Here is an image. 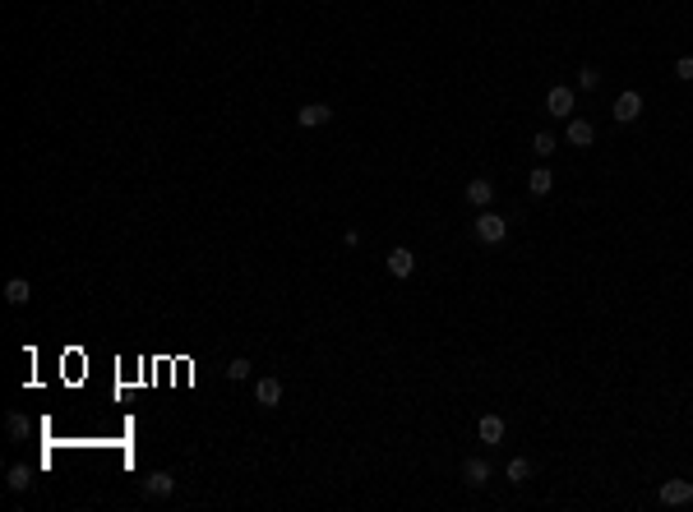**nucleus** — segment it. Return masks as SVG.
<instances>
[{
  "instance_id": "obj_1",
  "label": "nucleus",
  "mask_w": 693,
  "mask_h": 512,
  "mask_svg": "<svg viewBox=\"0 0 693 512\" xmlns=\"http://www.w3.org/2000/svg\"><path fill=\"white\" fill-rule=\"evenodd\" d=\"M476 235H481L485 245H500L504 235H509V217H500V213L481 208V217H476Z\"/></svg>"
},
{
  "instance_id": "obj_2",
  "label": "nucleus",
  "mask_w": 693,
  "mask_h": 512,
  "mask_svg": "<svg viewBox=\"0 0 693 512\" xmlns=\"http://www.w3.org/2000/svg\"><path fill=\"white\" fill-rule=\"evenodd\" d=\"M610 116L619 125H633L642 116V93H633V88H629V93H619V97H614V106H610Z\"/></svg>"
},
{
  "instance_id": "obj_3",
  "label": "nucleus",
  "mask_w": 693,
  "mask_h": 512,
  "mask_svg": "<svg viewBox=\"0 0 693 512\" xmlns=\"http://www.w3.org/2000/svg\"><path fill=\"white\" fill-rule=\"evenodd\" d=\"M657 498H661L666 508H684V503H693V480H666Z\"/></svg>"
},
{
  "instance_id": "obj_4",
  "label": "nucleus",
  "mask_w": 693,
  "mask_h": 512,
  "mask_svg": "<svg viewBox=\"0 0 693 512\" xmlns=\"http://www.w3.org/2000/svg\"><path fill=\"white\" fill-rule=\"evenodd\" d=\"M545 106H550V116L569 121L573 116V88H550V93H545Z\"/></svg>"
},
{
  "instance_id": "obj_5",
  "label": "nucleus",
  "mask_w": 693,
  "mask_h": 512,
  "mask_svg": "<svg viewBox=\"0 0 693 512\" xmlns=\"http://www.w3.org/2000/svg\"><path fill=\"white\" fill-rule=\"evenodd\" d=\"M388 272H393V277H412V272H416V254L403 250V245L388 250Z\"/></svg>"
},
{
  "instance_id": "obj_6",
  "label": "nucleus",
  "mask_w": 693,
  "mask_h": 512,
  "mask_svg": "<svg viewBox=\"0 0 693 512\" xmlns=\"http://www.w3.org/2000/svg\"><path fill=\"white\" fill-rule=\"evenodd\" d=\"M328 116H333V111H328L324 102H305V106L296 111V121L305 125V130H315V125H328Z\"/></svg>"
},
{
  "instance_id": "obj_7",
  "label": "nucleus",
  "mask_w": 693,
  "mask_h": 512,
  "mask_svg": "<svg viewBox=\"0 0 693 512\" xmlns=\"http://www.w3.org/2000/svg\"><path fill=\"white\" fill-rule=\"evenodd\" d=\"M490 199H495L490 180H472V185H467V203H472V208H490Z\"/></svg>"
},
{
  "instance_id": "obj_8",
  "label": "nucleus",
  "mask_w": 693,
  "mask_h": 512,
  "mask_svg": "<svg viewBox=\"0 0 693 512\" xmlns=\"http://www.w3.org/2000/svg\"><path fill=\"white\" fill-rule=\"evenodd\" d=\"M171 489H176V480L167 476V471H153V476L143 480V494H153V498H167Z\"/></svg>"
},
{
  "instance_id": "obj_9",
  "label": "nucleus",
  "mask_w": 693,
  "mask_h": 512,
  "mask_svg": "<svg viewBox=\"0 0 693 512\" xmlns=\"http://www.w3.org/2000/svg\"><path fill=\"white\" fill-rule=\"evenodd\" d=\"M592 139H597V130H592V121H578V116H569V143L587 148Z\"/></svg>"
},
{
  "instance_id": "obj_10",
  "label": "nucleus",
  "mask_w": 693,
  "mask_h": 512,
  "mask_svg": "<svg viewBox=\"0 0 693 512\" xmlns=\"http://www.w3.org/2000/svg\"><path fill=\"white\" fill-rule=\"evenodd\" d=\"M527 190H532V194H536V199H545V194H550V190H555V175H550V171H545V166H536V171H532V175H527Z\"/></svg>"
},
{
  "instance_id": "obj_11",
  "label": "nucleus",
  "mask_w": 693,
  "mask_h": 512,
  "mask_svg": "<svg viewBox=\"0 0 693 512\" xmlns=\"http://www.w3.org/2000/svg\"><path fill=\"white\" fill-rule=\"evenodd\" d=\"M255 397H259V406H278V401H282V383L278 379H259Z\"/></svg>"
},
{
  "instance_id": "obj_12",
  "label": "nucleus",
  "mask_w": 693,
  "mask_h": 512,
  "mask_svg": "<svg viewBox=\"0 0 693 512\" xmlns=\"http://www.w3.org/2000/svg\"><path fill=\"white\" fill-rule=\"evenodd\" d=\"M462 476H467V485H485V480H490V461H485V457H472L462 466Z\"/></svg>"
},
{
  "instance_id": "obj_13",
  "label": "nucleus",
  "mask_w": 693,
  "mask_h": 512,
  "mask_svg": "<svg viewBox=\"0 0 693 512\" xmlns=\"http://www.w3.org/2000/svg\"><path fill=\"white\" fill-rule=\"evenodd\" d=\"M28 295H33V287H28L24 277H9V282H5V300H9V304H28Z\"/></svg>"
},
{
  "instance_id": "obj_14",
  "label": "nucleus",
  "mask_w": 693,
  "mask_h": 512,
  "mask_svg": "<svg viewBox=\"0 0 693 512\" xmlns=\"http://www.w3.org/2000/svg\"><path fill=\"white\" fill-rule=\"evenodd\" d=\"M504 439V420L500 416H481V443H500Z\"/></svg>"
},
{
  "instance_id": "obj_15",
  "label": "nucleus",
  "mask_w": 693,
  "mask_h": 512,
  "mask_svg": "<svg viewBox=\"0 0 693 512\" xmlns=\"http://www.w3.org/2000/svg\"><path fill=\"white\" fill-rule=\"evenodd\" d=\"M527 476H532V461H527V457H513L509 461V480H513V485H522Z\"/></svg>"
},
{
  "instance_id": "obj_16",
  "label": "nucleus",
  "mask_w": 693,
  "mask_h": 512,
  "mask_svg": "<svg viewBox=\"0 0 693 512\" xmlns=\"http://www.w3.org/2000/svg\"><path fill=\"white\" fill-rule=\"evenodd\" d=\"M28 485H33V480H28V466H9V489H14V494H24Z\"/></svg>"
},
{
  "instance_id": "obj_17",
  "label": "nucleus",
  "mask_w": 693,
  "mask_h": 512,
  "mask_svg": "<svg viewBox=\"0 0 693 512\" xmlns=\"http://www.w3.org/2000/svg\"><path fill=\"white\" fill-rule=\"evenodd\" d=\"M532 148H536V157H550V153H555V134H545V130H541V134L532 139Z\"/></svg>"
},
{
  "instance_id": "obj_18",
  "label": "nucleus",
  "mask_w": 693,
  "mask_h": 512,
  "mask_svg": "<svg viewBox=\"0 0 693 512\" xmlns=\"http://www.w3.org/2000/svg\"><path fill=\"white\" fill-rule=\"evenodd\" d=\"M227 379L246 383V379H250V360H231V365H227Z\"/></svg>"
},
{
  "instance_id": "obj_19",
  "label": "nucleus",
  "mask_w": 693,
  "mask_h": 512,
  "mask_svg": "<svg viewBox=\"0 0 693 512\" xmlns=\"http://www.w3.org/2000/svg\"><path fill=\"white\" fill-rule=\"evenodd\" d=\"M675 78H684V83H693V56H679V61H675Z\"/></svg>"
},
{
  "instance_id": "obj_20",
  "label": "nucleus",
  "mask_w": 693,
  "mask_h": 512,
  "mask_svg": "<svg viewBox=\"0 0 693 512\" xmlns=\"http://www.w3.org/2000/svg\"><path fill=\"white\" fill-rule=\"evenodd\" d=\"M5 425H9V434H14V439H24V434H28V420H24V416H9Z\"/></svg>"
},
{
  "instance_id": "obj_21",
  "label": "nucleus",
  "mask_w": 693,
  "mask_h": 512,
  "mask_svg": "<svg viewBox=\"0 0 693 512\" xmlns=\"http://www.w3.org/2000/svg\"><path fill=\"white\" fill-rule=\"evenodd\" d=\"M578 83H582V88H587V93H592V88L601 83V74H597V70H582V74H578Z\"/></svg>"
}]
</instances>
